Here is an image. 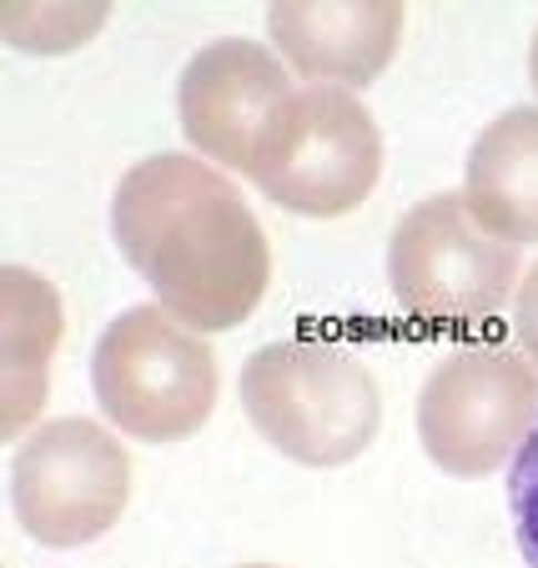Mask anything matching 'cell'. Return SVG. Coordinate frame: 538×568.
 <instances>
[{
	"instance_id": "cell-9",
	"label": "cell",
	"mask_w": 538,
	"mask_h": 568,
	"mask_svg": "<svg viewBox=\"0 0 538 568\" xmlns=\"http://www.w3.org/2000/svg\"><path fill=\"white\" fill-rule=\"evenodd\" d=\"M272 41L282 45V61L313 87H367L393 61L403 41V6L373 0V6H313L292 0L272 6L267 16Z\"/></svg>"
},
{
	"instance_id": "cell-3",
	"label": "cell",
	"mask_w": 538,
	"mask_h": 568,
	"mask_svg": "<svg viewBox=\"0 0 538 568\" xmlns=\"http://www.w3.org/2000/svg\"><path fill=\"white\" fill-rule=\"evenodd\" d=\"M97 403L141 443H182L216 408V357L202 333L162 307H131L111 322L91 357Z\"/></svg>"
},
{
	"instance_id": "cell-13",
	"label": "cell",
	"mask_w": 538,
	"mask_h": 568,
	"mask_svg": "<svg viewBox=\"0 0 538 568\" xmlns=\"http://www.w3.org/2000/svg\"><path fill=\"white\" fill-rule=\"evenodd\" d=\"M514 322H518V343H524V353L534 357V367H538V262H534V272L524 277V287H518Z\"/></svg>"
},
{
	"instance_id": "cell-11",
	"label": "cell",
	"mask_w": 538,
	"mask_h": 568,
	"mask_svg": "<svg viewBox=\"0 0 538 568\" xmlns=\"http://www.w3.org/2000/svg\"><path fill=\"white\" fill-rule=\"evenodd\" d=\"M61 347V297L26 267L0 272V438L21 428L45 403V373Z\"/></svg>"
},
{
	"instance_id": "cell-5",
	"label": "cell",
	"mask_w": 538,
	"mask_h": 568,
	"mask_svg": "<svg viewBox=\"0 0 538 568\" xmlns=\"http://www.w3.org/2000/svg\"><path fill=\"white\" fill-rule=\"evenodd\" d=\"M388 277L408 317L484 322L518 292V252L468 216L464 192H443L393 226Z\"/></svg>"
},
{
	"instance_id": "cell-7",
	"label": "cell",
	"mask_w": 538,
	"mask_h": 568,
	"mask_svg": "<svg viewBox=\"0 0 538 568\" xmlns=\"http://www.w3.org/2000/svg\"><path fill=\"white\" fill-rule=\"evenodd\" d=\"M538 418V373L508 347L453 353L418 397V438L453 478H484L524 448Z\"/></svg>"
},
{
	"instance_id": "cell-6",
	"label": "cell",
	"mask_w": 538,
	"mask_h": 568,
	"mask_svg": "<svg viewBox=\"0 0 538 568\" xmlns=\"http://www.w3.org/2000/svg\"><path fill=\"white\" fill-rule=\"evenodd\" d=\"M131 498V458L101 423L55 418L16 448L11 504L45 548H81L116 528Z\"/></svg>"
},
{
	"instance_id": "cell-15",
	"label": "cell",
	"mask_w": 538,
	"mask_h": 568,
	"mask_svg": "<svg viewBox=\"0 0 538 568\" xmlns=\"http://www.w3.org/2000/svg\"><path fill=\"white\" fill-rule=\"evenodd\" d=\"M242 568H272V564H242Z\"/></svg>"
},
{
	"instance_id": "cell-14",
	"label": "cell",
	"mask_w": 538,
	"mask_h": 568,
	"mask_svg": "<svg viewBox=\"0 0 538 568\" xmlns=\"http://www.w3.org/2000/svg\"><path fill=\"white\" fill-rule=\"evenodd\" d=\"M528 75H534V91H538V31H534V51H528Z\"/></svg>"
},
{
	"instance_id": "cell-1",
	"label": "cell",
	"mask_w": 538,
	"mask_h": 568,
	"mask_svg": "<svg viewBox=\"0 0 538 568\" xmlns=\"http://www.w3.org/2000/svg\"><path fill=\"white\" fill-rule=\"evenodd\" d=\"M116 247L192 333H226L257 312L272 277L262 222L222 172L162 151L131 166L111 202Z\"/></svg>"
},
{
	"instance_id": "cell-8",
	"label": "cell",
	"mask_w": 538,
	"mask_h": 568,
	"mask_svg": "<svg viewBox=\"0 0 538 568\" xmlns=\"http://www.w3.org/2000/svg\"><path fill=\"white\" fill-rule=\"evenodd\" d=\"M292 97V75L267 45L257 41H212L186 61L182 87H176V111L182 131L206 161L226 172L257 166V151L267 126Z\"/></svg>"
},
{
	"instance_id": "cell-12",
	"label": "cell",
	"mask_w": 538,
	"mask_h": 568,
	"mask_svg": "<svg viewBox=\"0 0 538 568\" xmlns=\"http://www.w3.org/2000/svg\"><path fill=\"white\" fill-rule=\"evenodd\" d=\"M508 508H514V534L518 554L528 568H538V418L528 428L524 448L514 453V473H508Z\"/></svg>"
},
{
	"instance_id": "cell-10",
	"label": "cell",
	"mask_w": 538,
	"mask_h": 568,
	"mask_svg": "<svg viewBox=\"0 0 538 568\" xmlns=\"http://www.w3.org/2000/svg\"><path fill=\"white\" fill-rule=\"evenodd\" d=\"M464 202L494 242H538V106H514L478 131L468 151Z\"/></svg>"
},
{
	"instance_id": "cell-4",
	"label": "cell",
	"mask_w": 538,
	"mask_h": 568,
	"mask_svg": "<svg viewBox=\"0 0 538 568\" xmlns=\"http://www.w3.org/2000/svg\"><path fill=\"white\" fill-rule=\"evenodd\" d=\"M383 136L353 91L302 87L267 126L252 182L297 216H343L373 196Z\"/></svg>"
},
{
	"instance_id": "cell-2",
	"label": "cell",
	"mask_w": 538,
	"mask_h": 568,
	"mask_svg": "<svg viewBox=\"0 0 538 568\" xmlns=\"http://www.w3.org/2000/svg\"><path fill=\"white\" fill-rule=\"evenodd\" d=\"M252 428L292 463L337 468L373 448L383 397L363 357L343 343H267L242 367Z\"/></svg>"
}]
</instances>
